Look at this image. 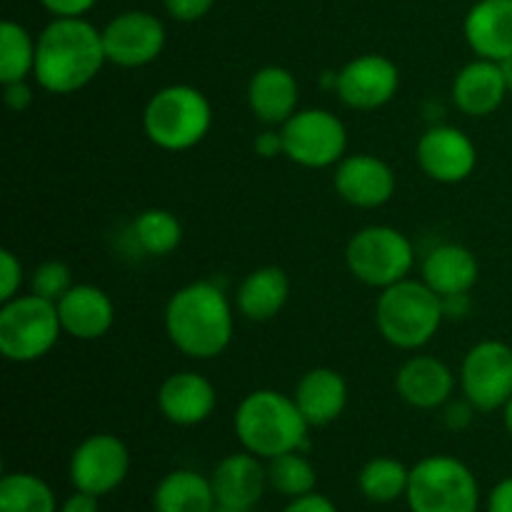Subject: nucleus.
<instances>
[{
	"instance_id": "obj_1",
	"label": "nucleus",
	"mask_w": 512,
	"mask_h": 512,
	"mask_svg": "<svg viewBox=\"0 0 512 512\" xmlns=\"http://www.w3.org/2000/svg\"><path fill=\"white\" fill-rule=\"evenodd\" d=\"M108 63L103 30L83 18H55L45 25L35 55V83L53 95L83 90Z\"/></svg>"
},
{
	"instance_id": "obj_2",
	"label": "nucleus",
	"mask_w": 512,
	"mask_h": 512,
	"mask_svg": "<svg viewBox=\"0 0 512 512\" xmlns=\"http://www.w3.org/2000/svg\"><path fill=\"white\" fill-rule=\"evenodd\" d=\"M233 330V305L210 280L183 285L165 305V333L170 343L193 360L223 355L233 340Z\"/></svg>"
},
{
	"instance_id": "obj_3",
	"label": "nucleus",
	"mask_w": 512,
	"mask_h": 512,
	"mask_svg": "<svg viewBox=\"0 0 512 512\" xmlns=\"http://www.w3.org/2000/svg\"><path fill=\"white\" fill-rule=\"evenodd\" d=\"M235 435L248 453L263 460L295 453L308 445L310 423L293 395L260 388L240 400L233 418Z\"/></svg>"
},
{
	"instance_id": "obj_4",
	"label": "nucleus",
	"mask_w": 512,
	"mask_h": 512,
	"mask_svg": "<svg viewBox=\"0 0 512 512\" xmlns=\"http://www.w3.org/2000/svg\"><path fill=\"white\" fill-rule=\"evenodd\" d=\"M445 320L443 298L423 280H400L380 290L375 325L393 348L420 350L438 335Z\"/></svg>"
},
{
	"instance_id": "obj_5",
	"label": "nucleus",
	"mask_w": 512,
	"mask_h": 512,
	"mask_svg": "<svg viewBox=\"0 0 512 512\" xmlns=\"http://www.w3.org/2000/svg\"><path fill=\"white\" fill-rule=\"evenodd\" d=\"M213 128V105L193 85H165L143 110V130L153 145L168 153H183L205 140Z\"/></svg>"
},
{
	"instance_id": "obj_6",
	"label": "nucleus",
	"mask_w": 512,
	"mask_h": 512,
	"mask_svg": "<svg viewBox=\"0 0 512 512\" xmlns=\"http://www.w3.org/2000/svg\"><path fill=\"white\" fill-rule=\"evenodd\" d=\"M408 505L413 512H478L480 485L453 455H430L410 468Z\"/></svg>"
},
{
	"instance_id": "obj_7",
	"label": "nucleus",
	"mask_w": 512,
	"mask_h": 512,
	"mask_svg": "<svg viewBox=\"0 0 512 512\" xmlns=\"http://www.w3.org/2000/svg\"><path fill=\"white\" fill-rule=\"evenodd\" d=\"M58 305L40 295H18L0 308V353L10 363H35L58 345Z\"/></svg>"
},
{
	"instance_id": "obj_8",
	"label": "nucleus",
	"mask_w": 512,
	"mask_h": 512,
	"mask_svg": "<svg viewBox=\"0 0 512 512\" xmlns=\"http://www.w3.org/2000/svg\"><path fill=\"white\" fill-rule=\"evenodd\" d=\"M345 263L355 280L385 290L408 278L415 265V248L408 235L393 225H368L350 238Z\"/></svg>"
},
{
	"instance_id": "obj_9",
	"label": "nucleus",
	"mask_w": 512,
	"mask_h": 512,
	"mask_svg": "<svg viewBox=\"0 0 512 512\" xmlns=\"http://www.w3.org/2000/svg\"><path fill=\"white\" fill-rule=\"evenodd\" d=\"M285 158L303 168L320 170L338 165L348 150V128L325 108H303L280 125Z\"/></svg>"
},
{
	"instance_id": "obj_10",
	"label": "nucleus",
	"mask_w": 512,
	"mask_h": 512,
	"mask_svg": "<svg viewBox=\"0 0 512 512\" xmlns=\"http://www.w3.org/2000/svg\"><path fill=\"white\" fill-rule=\"evenodd\" d=\"M465 400L480 413H493L512 398V348L503 340H483L468 350L460 368Z\"/></svg>"
},
{
	"instance_id": "obj_11",
	"label": "nucleus",
	"mask_w": 512,
	"mask_h": 512,
	"mask_svg": "<svg viewBox=\"0 0 512 512\" xmlns=\"http://www.w3.org/2000/svg\"><path fill=\"white\" fill-rule=\"evenodd\" d=\"M128 470V445L118 435H90L70 455V483L75 485V490L93 493L98 498L118 490L128 478Z\"/></svg>"
},
{
	"instance_id": "obj_12",
	"label": "nucleus",
	"mask_w": 512,
	"mask_h": 512,
	"mask_svg": "<svg viewBox=\"0 0 512 512\" xmlns=\"http://www.w3.org/2000/svg\"><path fill=\"white\" fill-rule=\"evenodd\" d=\"M400 90V68L380 53H365L338 70L335 93L353 110H378Z\"/></svg>"
},
{
	"instance_id": "obj_13",
	"label": "nucleus",
	"mask_w": 512,
	"mask_h": 512,
	"mask_svg": "<svg viewBox=\"0 0 512 512\" xmlns=\"http://www.w3.org/2000/svg\"><path fill=\"white\" fill-rule=\"evenodd\" d=\"M108 63L120 68H143L165 50V25L145 10H128L103 28Z\"/></svg>"
},
{
	"instance_id": "obj_14",
	"label": "nucleus",
	"mask_w": 512,
	"mask_h": 512,
	"mask_svg": "<svg viewBox=\"0 0 512 512\" xmlns=\"http://www.w3.org/2000/svg\"><path fill=\"white\" fill-rule=\"evenodd\" d=\"M415 158L430 180L455 185L473 175L478 165V148L465 130L455 125H433L420 135Z\"/></svg>"
},
{
	"instance_id": "obj_15",
	"label": "nucleus",
	"mask_w": 512,
	"mask_h": 512,
	"mask_svg": "<svg viewBox=\"0 0 512 512\" xmlns=\"http://www.w3.org/2000/svg\"><path fill=\"white\" fill-rule=\"evenodd\" d=\"M335 193L353 208L373 210L388 203L395 195L398 180H395L393 168L385 160L373 153H355L345 155L335 165L333 175Z\"/></svg>"
},
{
	"instance_id": "obj_16",
	"label": "nucleus",
	"mask_w": 512,
	"mask_h": 512,
	"mask_svg": "<svg viewBox=\"0 0 512 512\" xmlns=\"http://www.w3.org/2000/svg\"><path fill=\"white\" fill-rule=\"evenodd\" d=\"M218 405L215 385L205 375L183 370L163 380L158 390V408L168 423L193 428L205 423Z\"/></svg>"
},
{
	"instance_id": "obj_17",
	"label": "nucleus",
	"mask_w": 512,
	"mask_h": 512,
	"mask_svg": "<svg viewBox=\"0 0 512 512\" xmlns=\"http://www.w3.org/2000/svg\"><path fill=\"white\" fill-rule=\"evenodd\" d=\"M55 305H58L63 333L75 340L88 343V340L103 338L115 323L113 300L98 285H73Z\"/></svg>"
},
{
	"instance_id": "obj_18",
	"label": "nucleus",
	"mask_w": 512,
	"mask_h": 512,
	"mask_svg": "<svg viewBox=\"0 0 512 512\" xmlns=\"http://www.w3.org/2000/svg\"><path fill=\"white\" fill-rule=\"evenodd\" d=\"M218 505L253 510L268 488V465L253 453H233L220 460L210 478Z\"/></svg>"
},
{
	"instance_id": "obj_19",
	"label": "nucleus",
	"mask_w": 512,
	"mask_h": 512,
	"mask_svg": "<svg viewBox=\"0 0 512 512\" xmlns=\"http://www.w3.org/2000/svg\"><path fill=\"white\" fill-rule=\"evenodd\" d=\"M300 103V85L283 65H265L255 70L248 83V105L255 118L268 128L285 125Z\"/></svg>"
},
{
	"instance_id": "obj_20",
	"label": "nucleus",
	"mask_w": 512,
	"mask_h": 512,
	"mask_svg": "<svg viewBox=\"0 0 512 512\" xmlns=\"http://www.w3.org/2000/svg\"><path fill=\"white\" fill-rule=\"evenodd\" d=\"M508 83L503 78L500 63L495 60L478 58L468 63L465 68L458 70L453 78V103L460 113L470 115V118H488L495 110L503 105L505 95H508Z\"/></svg>"
},
{
	"instance_id": "obj_21",
	"label": "nucleus",
	"mask_w": 512,
	"mask_h": 512,
	"mask_svg": "<svg viewBox=\"0 0 512 512\" xmlns=\"http://www.w3.org/2000/svg\"><path fill=\"white\" fill-rule=\"evenodd\" d=\"M395 390L408 405L418 410H435L450 400L455 390V373L433 355H413L400 365Z\"/></svg>"
},
{
	"instance_id": "obj_22",
	"label": "nucleus",
	"mask_w": 512,
	"mask_h": 512,
	"mask_svg": "<svg viewBox=\"0 0 512 512\" xmlns=\"http://www.w3.org/2000/svg\"><path fill=\"white\" fill-rule=\"evenodd\" d=\"M465 40L478 58L500 60L512 55V0H478L465 15Z\"/></svg>"
},
{
	"instance_id": "obj_23",
	"label": "nucleus",
	"mask_w": 512,
	"mask_h": 512,
	"mask_svg": "<svg viewBox=\"0 0 512 512\" xmlns=\"http://www.w3.org/2000/svg\"><path fill=\"white\" fill-rule=\"evenodd\" d=\"M293 398L310 428H325L345 413L348 383L338 370L313 368L298 380Z\"/></svg>"
},
{
	"instance_id": "obj_24",
	"label": "nucleus",
	"mask_w": 512,
	"mask_h": 512,
	"mask_svg": "<svg viewBox=\"0 0 512 512\" xmlns=\"http://www.w3.org/2000/svg\"><path fill=\"white\" fill-rule=\"evenodd\" d=\"M480 278L478 258L465 245L443 243L423 260V283L440 298L468 295Z\"/></svg>"
},
{
	"instance_id": "obj_25",
	"label": "nucleus",
	"mask_w": 512,
	"mask_h": 512,
	"mask_svg": "<svg viewBox=\"0 0 512 512\" xmlns=\"http://www.w3.org/2000/svg\"><path fill=\"white\" fill-rule=\"evenodd\" d=\"M288 298V273L278 265H263V268H255L245 275L243 283L238 285V293H235V305L245 320L268 323L275 315H280Z\"/></svg>"
},
{
	"instance_id": "obj_26",
	"label": "nucleus",
	"mask_w": 512,
	"mask_h": 512,
	"mask_svg": "<svg viewBox=\"0 0 512 512\" xmlns=\"http://www.w3.org/2000/svg\"><path fill=\"white\" fill-rule=\"evenodd\" d=\"M155 512H213L218 508L213 483L195 470H173L153 493Z\"/></svg>"
},
{
	"instance_id": "obj_27",
	"label": "nucleus",
	"mask_w": 512,
	"mask_h": 512,
	"mask_svg": "<svg viewBox=\"0 0 512 512\" xmlns=\"http://www.w3.org/2000/svg\"><path fill=\"white\" fill-rule=\"evenodd\" d=\"M133 238L153 258L175 253L183 243V225L170 210L148 208L133 220Z\"/></svg>"
},
{
	"instance_id": "obj_28",
	"label": "nucleus",
	"mask_w": 512,
	"mask_h": 512,
	"mask_svg": "<svg viewBox=\"0 0 512 512\" xmlns=\"http://www.w3.org/2000/svg\"><path fill=\"white\" fill-rule=\"evenodd\" d=\"M0 512H58L55 493L33 473H8L0 480Z\"/></svg>"
},
{
	"instance_id": "obj_29",
	"label": "nucleus",
	"mask_w": 512,
	"mask_h": 512,
	"mask_svg": "<svg viewBox=\"0 0 512 512\" xmlns=\"http://www.w3.org/2000/svg\"><path fill=\"white\" fill-rule=\"evenodd\" d=\"M38 40L30 38L20 23L5 20L0 25V83H18L35 73Z\"/></svg>"
},
{
	"instance_id": "obj_30",
	"label": "nucleus",
	"mask_w": 512,
	"mask_h": 512,
	"mask_svg": "<svg viewBox=\"0 0 512 512\" xmlns=\"http://www.w3.org/2000/svg\"><path fill=\"white\" fill-rule=\"evenodd\" d=\"M410 470L395 458H373L358 475V488L373 503H393L408 493Z\"/></svg>"
},
{
	"instance_id": "obj_31",
	"label": "nucleus",
	"mask_w": 512,
	"mask_h": 512,
	"mask_svg": "<svg viewBox=\"0 0 512 512\" xmlns=\"http://www.w3.org/2000/svg\"><path fill=\"white\" fill-rule=\"evenodd\" d=\"M268 483L275 493L285 495V498H300V495L313 493L318 475L303 450H295V453L268 460Z\"/></svg>"
},
{
	"instance_id": "obj_32",
	"label": "nucleus",
	"mask_w": 512,
	"mask_h": 512,
	"mask_svg": "<svg viewBox=\"0 0 512 512\" xmlns=\"http://www.w3.org/2000/svg\"><path fill=\"white\" fill-rule=\"evenodd\" d=\"M70 288H73V275H70L68 265L60 260H45L30 275V293L40 295L50 303H58Z\"/></svg>"
},
{
	"instance_id": "obj_33",
	"label": "nucleus",
	"mask_w": 512,
	"mask_h": 512,
	"mask_svg": "<svg viewBox=\"0 0 512 512\" xmlns=\"http://www.w3.org/2000/svg\"><path fill=\"white\" fill-rule=\"evenodd\" d=\"M20 285H23V263L13 250H0V300L18 298Z\"/></svg>"
},
{
	"instance_id": "obj_34",
	"label": "nucleus",
	"mask_w": 512,
	"mask_h": 512,
	"mask_svg": "<svg viewBox=\"0 0 512 512\" xmlns=\"http://www.w3.org/2000/svg\"><path fill=\"white\" fill-rule=\"evenodd\" d=\"M215 0H165L170 18L180 20V23H195V20L205 18Z\"/></svg>"
},
{
	"instance_id": "obj_35",
	"label": "nucleus",
	"mask_w": 512,
	"mask_h": 512,
	"mask_svg": "<svg viewBox=\"0 0 512 512\" xmlns=\"http://www.w3.org/2000/svg\"><path fill=\"white\" fill-rule=\"evenodd\" d=\"M55 18H83L98 0H40Z\"/></svg>"
},
{
	"instance_id": "obj_36",
	"label": "nucleus",
	"mask_w": 512,
	"mask_h": 512,
	"mask_svg": "<svg viewBox=\"0 0 512 512\" xmlns=\"http://www.w3.org/2000/svg\"><path fill=\"white\" fill-rule=\"evenodd\" d=\"M3 100L10 110L15 113H23L33 103V88L28 85V80H18V83H5L3 85Z\"/></svg>"
},
{
	"instance_id": "obj_37",
	"label": "nucleus",
	"mask_w": 512,
	"mask_h": 512,
	"mask_svg": "<svg viewBox=\"0 0 512 512\" xmlns=\"http://www.w3.org/2000/svg\"><path fill=\"white\" fill-rule=\"evenodd\" d=\"M253 150H255V155H260V158H265V160H273V158H278V155H285L283 133L270 128V130H265V133L255 135Z\"/></svg>"
},
{
	"instance_id": "obj_38",
	"label": "nucleus",
	"mask_w": 512,
	"mask_h": 512,
	"mask_svg": "<svg viewBox=\"0 0 512 512\" xmlns=\"http://www.w3.org/2000/svg\"><path fill=\"white\" fill-rule=\"evenodd\" d=\"M283 512H338V508H335L333 500L325 498V495L308 493L290 500V505Z\"/></svg>"
},
{
	"instance_id": "obj_39",
	"label": "nucleus",
	"mask_w": 512,
	"mask_h": 512,
	"mask_svg": "<svg viewBox=\"0 0 512 512\" xmlns=\"http://www.w3.org/2000/svg\"><path fill=\"white\" fill-rule=\"evenodd\" d=\"M488 512H512V478L495 485L488 498Z\"/></svg>"
},
{
	"instance_id": "obj_40",
	"label": "nucleus",
	"mask_w": 512,
	"mask_h": 512,
	"mask_svg": "<svg viewBox=\"0 0 512 512\" xmlns=\"http://www.w3.org/2000/svg\"><path fill=\"white\" fill-rule=\"evenodd\" d=\"M473 413L475 405L470 403V400H465V403H453L448 408V413H445V423L453 430H465L470 425V420H473Z\"/></svg>"
},
{
	"instance_id": "obj_41",
	"label": "nucleus",
	"mask_w": 512,
	"mask_h": 512,
	"mask_svg": "<svg viewBox=\"0 0 512 512\" xmlns=\"http://www.w3.org/2000/svg\"><path fill=\"white\" fill-rule=\"evenodd\" d=\"M60 512H98V495L75 490V493L65 500Z\"/></svg>"
},
{
	"instance_id": "obj_42",
	"label": "nucleus",
	"mask_w": 512,
	"mask_h": 512,
	"mask_svg": "<svg viewBox=\"0 0 512 512\" xmlns=\"http://www.w3.org/2000/svg\"><path fill=\"white\" fill-rule=\"evenodd\" d=\"M445 318H465L470 310V298L468 295H450V298H443Z\"/></svg>"
},
{
	"instance_id": "obj_43",
	"label": "nucleus",
	"mask_w": 512,
	"mask_h": 512,
	"mask_svg": "<svg viewBox=\"0 0 512 512\" xmlns=\"http://www.w3.org/2000/svg\"><path fill=\"white\" fill-rule=\"evenodd\" d=\"M500 70H503V78L508 83V90H512V55L510 58L500 60Z\"/></svg>"
},
{
	"instance_id": "obj_44",
	"label": "nucleus",
	"mask_w": 512,
	"mask_h": 512,
	"mask_svg": "<svg viewBox=\"0 0 512 512\" xmlns=\"http://www.w3.org/2000/svg\"><path fill=\"white\" fill-rule=\"evenodd\" d=\"M503 418H505V428H508V433L512 435V398L508 400V405L503 408Z\"/></svg>"
},
{
	"instance_id": "obj_45",
	"label": "nucleus",
	"mask_w": 512,
	"mask_h": 512,
	"mask_svg": "<svg viewBox=\"0 0 512 512\" xmlns=\"http://www.w3.org/2000/svg\"><path fill=\"white\" fill-rule=\"evenodd\" d=\"M213 512H250V510H240V508H228V505H218Z\"/></svg>"
}]
</instances>
